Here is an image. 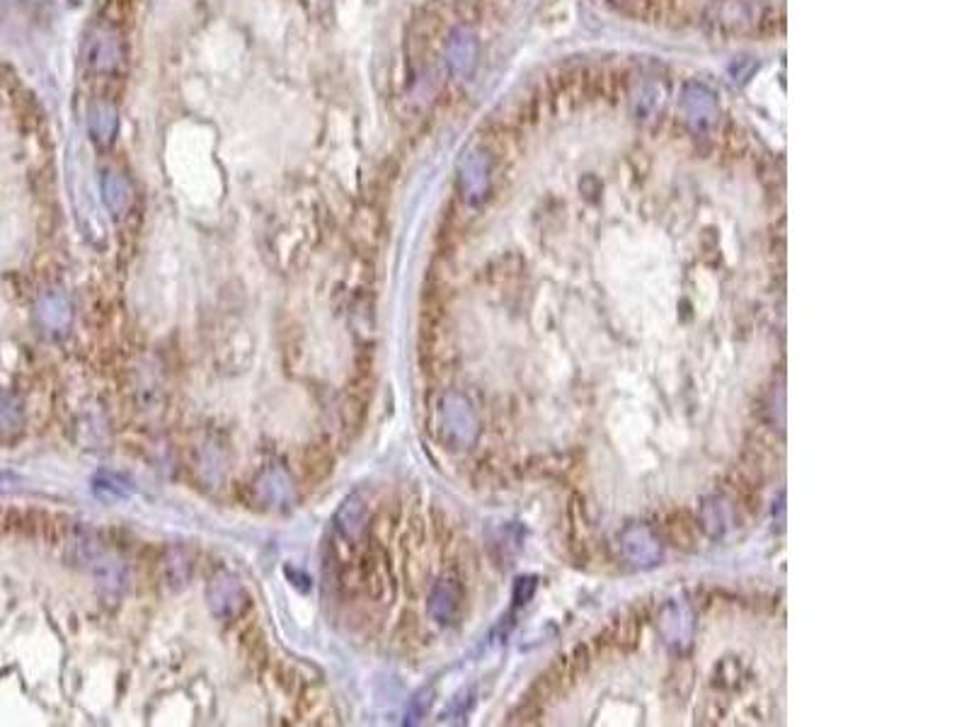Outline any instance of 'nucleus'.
<instances>
[{"mask_svg": "<svg viewBox=\"0 0 969 727\" xmlns=\"http://www.w3.org/2000/svg\"><path fill=\"white\" fill-rule=\"evenodd\" d=\"M478 434V420L470 403L458 393H449L441 400V437L451 449L468 446Z\"/></svg>", "mask_w": 969, "mask_h": 727, "instance_id": "obj_1", "label": "nucleus"}, {"mask_svg": "<svg viewBox=\"0 0 969 727\" xmlns=\"http://www.w3.org/2000/svg\"><path fill=\"white\" fill-rule=\"evenodd\" d=\"M206 601H209L211 614L219 618H233L235 614H240V609L245 606V589L235 580L233 575H216L214 580L209 582V589H206Z\"/></svg>", "mask_w": 969, "mask_h": 727, "instance_id": "obj_2", "label": "nucleus"}, {"mask_svg": "<svg viewBox=\"0 0 969 727\" xmlns=\"http://www.w3.org/2000/svg\"><path fill=\"white\" fill-rule=\"evenodd\" d=\"M255 495L260 505H265L269 509H286L294 505L296 500L294 480H291L289 473L282 471V468H269V471H265L260 478H257Z\"/></svg>", "mask_w": 969, "mask_h": 727, "instance_id": "obj_3", "label": "nucleus"}, {"mask_svg": "<svg viewBox=\"0 0 969 727\" xmlns=\"http://www.w3.org/2000/svg\"><path fill=\"white\" fill-rule=\"evenodd\" d=\"M623 551L635 565H642V568H652L662 560V543L642 524H633L623 531Z\"/></svg>", "mask_w": 969, "mask_h": 727, "instance_id": "obj_4", "label": "nucleus"}, {"mask_svg": "<svg viewBox=\"0 0 969 727\" xmlns=\"http://www.w3.org/2000/svg\"><path fill=\"white\" fill-rule=\"evenodd\" d=\"M458 606H461V594H458V587L451 580L439 582V585L432 589V594H429V616H432L437 623H441V626L454 623Z\"/></svg>", "mask_w": 969, "mask_h": 727, "instance_id": "obj_5", "label": "nucleus"}, {"mask_svg": "<svg viewBox=\"0 0 969 727\" xmlns=\"http://www.w3.org/2000/svg\"><path fill=\"white\" fill-rule=\"evenodd\" d=\"M664 534L672 541V546L681 548V551H696L698 548V524L684 509L672 512L664 519Z\"/></svg>", "mask_w": 969, "mask_h": 727, "instance_id": "obj_6", "label": "nucleus"}, {"mask_svg": "<svg viewBox=\"0 0 969 727\" xmlns=\"http://www.w3.org/2000/svg\"><path fill=\"white\" fill-rule=\"evenodd\" d=\"M39 320L49 332H63L68 330L73 320L71 311V301L61 294V291H54V294H47L39 303Z\"/></svg>", "mask_w": 969, "mask_h": 727, "instance_id": "obj_7", "label": "nucleus"}, {"mask_svg": "<svg viewBox=\"0 0 969 727\" xmlns=\"http://www.w3.org/2000/svg\"><path fill=\"white\" fill-rule=\"evenodd\" d=\"M366 519H369V507H366V500L361 495H349L344 500V505L337 509L335 524L340 529V534L347 538H354L361 534V529L366 526Z\"/></svg>", "mask_w": 969, "mask_h": 727, "instance_id": "obj_8", "label": "nucleus"}, {"mask_svg": "<svg viewBox=\"0 0 969 727\" xmlns=\"http://www.w3.org/2000/svg\"><path fill=\"white\" fill-rule=\"evenodd\" d=\"M102 197H105L107 209L112 211L114 219H122L126 211L131 209V187L122 175H105V180H102Z\"/></svg>", "mask_w": 969, "mask_h": 727, "instance_id": "obj_9", "label": "nucleus"}, {"mask_svg": "<svg viewBox=\"0 0 969 727\" xmlns=\"http://www.w3.org/2000/svg\"><path fill=\"white\" fill-rule=\"evenodd\" d=\"M90 66L100 68V71H112L114 66L122 61V47H119L117 37L107 34H97L90 44Z\"/></svg>", "mask_w": 969, "mask_h": 727, "instance_id": "obj_10", "label": "nucleus"}, {"mask_svg": "<svg viewBox=\"0 0 969 727\" xmlns=\"http://www.w3.org/2000/svg\"><path fill=\"white\" fill-rule=\"evenodd\" d=\"M640 628H642V623L635 616L618 618V621L613 623L609 631H606L604 643L611 645V648H616V650H633L635 643H638V638H640Z\"/></svg>", "mask_w": 969, "mask_h": 727, "instance_id": "obj_11", "label": "nucleus"}, {"mask_svg": "<svg viewBox=\"0 0 969 727\" xmlns=\"http://www.w3.org/2000/svg\"><path fill=\"white\" fill-rule=\"evenodd\" d=\"M662 626H674L676 628V631L669 633L667 643L684 645V648H686L688 643H691L693 623H691V614H688L686 606L669 604L667 609H664V614H662Z\"/></svg>", "mask_w": 969, "mask_h": 727, "instance_id": "obj_12", "label": "nucleus"}, {"mask_svg": "<svg viewBox=\"0 0 969 727\" xmlns=\"http://www.w3.org/2000/svg\"><path fill=\"white\" fill-rule=\"evenodd\" d=\"M90 131L97 143H110L117 131V114L112 105H95L90 112Z\"/></svg>", "mask_w": 969, "mask_h": 727, "instance_id": "obj_13", "label": "nucleus"}, {"mask_svg": "<svg viewBox=\"0 0 969 727\" xmlns=\"http://www.w3.org/2000/svg\"><path fill=\"white\" fill-rule=\"evenodd\" d=\"M463 185H466V192H468V197H478V194H483L485 192V168H483V163H480V158H468L466 160V168H463Z\"/></svg>", "mask_w": 969, "mask_h": 727, "instance_id": "obj_14", "label": "nucleus"}]
</instances>
